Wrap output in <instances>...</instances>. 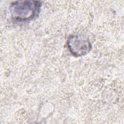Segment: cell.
Listing matches in <instances>:
<instances>
[{
    "label": "cell",
    "instance_id": "6da1fadb",
    "mask_svg": "<svg viewBox=\"0 0 124 124\" xmlns=\"http://www.w3.org/2000/svg\"><path fill=\"white\" fill-rule=\"evenodd\" d=\"M42 2L38 0H18L12 2L10 11L13 18L19 21H28L36 18L40 12Z\"/></svg>",
    "mask_w": 124,
    "mask_h": 124
},
{
    "label": "cell",
    "instance_id": "7a4b0ae2",
    "mask_svg": "<svg viewBox=\"0 0 124 124\" xmlns=\"http://www.w3.org/2000/svg\"><path fill=\"white\" fill-rule=\"evenodd\" d=\"M67 46L71 54L75 57L84 56L92 49L89 39L81 34L71 35L67 40Z\"/></svg>",
    "mask_w": 124,
    "mask_h": 124
}]
</instances>
